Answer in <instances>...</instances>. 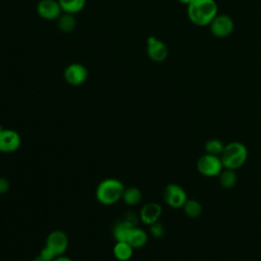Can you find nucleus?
I'll return each instance as SVG.
<instances>
[{"instance_id":"obj_14","label":"nucleus","mask_w":261,"mask_h":261,"mask_svg":"<svg viewBox=\"0 0 261 261\" xmlns=\"http://www.w3.org/2000/svg\"><path fill=\"white\" fill-rule=\"evenodd\" d=\"M134 253V248L127 242H116L113 247V255L118 261H128Z\"/></svg>"},{"instance_id":"obj_11","label":"nucleus","mask_w":261,"mask_h":261,"mask_svg":"<svg viewBox=\"0 0 261 261\" xmlns=\"http://www.w3.org/2000/svg\"><path fill=\"white\" fill-rule=\"evenodd\" d=\"M88 76V71L86 67L82 64H70L64 71V77L65 81L72 85V86H79L83 84Z\"/></svg>"},{"instance_id":"obj_20","label":"nucleus","mask_w":261,"mask_h":261,"mask_svg":"<svg viewBox=\"0 0 261 261\" xmlns=\"http://www.w3.org/2000/svg\"><path fill=\"white\" fill-rule=\"evenodd\" d=\"M204 149L207 154H211V155L220 157V155L224 149V145L218 139H210L205 143Z\"/></svg>"},{"instance_id":"obj_12","label":"nucleus","mask_w":261,"mask_h":261,"mask_svg":"<svg viewBox=\"0 0 261 261\" xmlns=\"http://www.w3.org/2000/svg\"><path fill=\"white\" fill-rule=\"evenodd\" d=\"M38 13L45 19H55L60 16L61 6L55 0H41L37 6Z\"/></svg>"},{"instance_id":"obj_15","label":"nucleus","mask_w":261,"mask_h":261,"mask_svg":"<svg viewBox=\"0 0 261 261\" xmlns=\"http://www.w3.org/2000/svg\"><path fill=\"white\" fill-rule=\"evenodd\" d=\"M132 223L126 220L118 221L113 227V238L116 242H126L130 229L134 227Z\"/></svg>"},{"instance_id":"obj_23","label":"nucleus","mask_w":261,"mask_h":261,"mask_svg":"<svg viewBox=\"0 0 261 261\" xmlns=\"http://www.w3.org/2000/svg\"><path fill=\"white\" fill-rule=\"evenodd\" d=\"M9 190V182L6 178L0 177V195L5 194Z\"/></svg>"},{"instance_id":"obj_8","label":"nucleus","mask_w":261,"mask_h":261,"mask_svg":"<svg viewBox=\"0 0 261 261\" xmlns=\"http://www.w3.org/2000/svg\"><path fill=\"white\" fill-rule=\"evenodd\" d=\"M21 143L20 136L13 129H2L0 133V152L12 153L16 151Z\"/></svg>"},{"instance_id":"obj_27","label":"nucleus","mask_w":261,"mask_h":261,"mask_svg":"<svg viewBox=\"0 0 261 261\" xmlns=\"http://www.w3.org/2000/svg\"><path fill=\"white\" fill-rule=\"evenodd\" d=\"M2 132V127H1V125H0V133Z\"/></svg>"},{"instance_id":"obj_22","label":"nucleus","mask_w":261,"mask_h":261,"mask_svg":"<svg viewBox=\"0 0 261 261\" xmlns=\"http://www.w3.org/2000/svg\"><path fill=\"white\" fill-rule=\"evenodd\" d=\"M149 226H150V232H151V234L154 238L160 239V238L163 237L165 229H164V226H163V224L161 222L157 221V222H155V223H153V224H151Z\"/></svg>"},{"instance_id":"obj_21","label":"nucleus","mask_w":261,"mask_h":261,"mask_svg":"<svg viewBox=\"0 0 261 261\" xmlns=\"http://www.w3.org/2000/svg\"><path fill=\"white\" fill-rule=\"evenodd\" d=\"M59 28L65 33L71 32L75 27V19L70 13L63 14L59 17Z\"/></svg>"},{"instance_id":"obj_5","label":"nucleus","mask_w":261,"mask_h":261,"mask_svg":"<svg viewBox=\"0 0 261 261\" xmlns=\"http://www.w3.org/2000/svg\"><path fill=\"white\" fill-rule=\"evenodd\" d=\"M163 199L169 207L177 209L185 205L188 196L182 187L177 184H169L163 191Z\"/></svg>"},{"instance_id":"obj_2","label":"nucleus","mask_w":261,"mask_h":261,"mask_svg":"<svg viewBox=\"0 0 261 261\" xmlns=\"http://www.w3.org/2000/svg\"><path fill=\"white\" fill-rule=\"evenodd\" d=\"M248 158V149L242 142L234 141L224 145L220 155L223 168L237 170L242 167Z\"/></svg>"},{"instance_id":"obj_4","label":"nucleus","mask_w":261,"mask_h":261,"mask_svg":"<svg viewBox=\"0 0 261 261\" xmlns=\"http://www.w3.org/2000/svg\"><path fill=\"white\" fill-rule=\"evenodd\" d=\"M196 167L199 173L206 177L218 176L223 169L220 157L207 153L199 157L196 163Z\"/></svg>"},{"instance_id":"obj_18","label":"nucleus","mask_w":261,"mask_h":261,"mask_svg":"<svg viewBox=\"0 0 261 261\" xmlns=\"http://www.w3.org/2000/svg\"><path fill=\"white\" fill-rule=\"evenodd\" d=\"M218 178H219V184L223 189H230L234 187L238 180L236 170L226 169V168L222 169V171L218 175Z\"/></svg>"},{"instance_id":"obj_9","label":"nucleus","mask_w":261,"mask_h":261,"mask_svg":"<svg viewBox=\"0 0 261 261\" xmlns=\"http://www.w3.org/2000/svg\"><path fill=\"white\" fill-rule=\"evenodd\" d=\"M162 214V207L156 202H149L145 204L139 213L141 221L147 225H151L157 221Z\"/></svg>"},{"instance_id":"obj_17","label":"nucleus","mask_w":261,"mask_h":261,"mask_svg":"<svg viewBox=\"0 0 261 261\" xmlns=\"http://www.w3.org/2000/svg\"><path fill=\"white\" fill-rule=\"evenodd\" d=\"M185 214L190 218H198L203 211L201 203L196 199H188L182 206Z\"/></svg>"},{"instance_id":"obj_3","label":"nucleus","mask_w":261,"mask_h":261,"mask_svg":"<svg viewBox=\"0 0 261 261\" xmlns=\"http://www.w3.org/2000/svg\"><path fill=\"white\" fill-rule=\"evenodd\" d=\"M123 184L116 178H106L99 182L96 189V198L103 205H113L122 198Z\"/></svg>"},{"instance_id":"obj_16","label":"nucleus","mask_w":261,"mask_h":261,"mask_svg":"<svg viewBox=\"0 0 261 261\" xmlns=\"http://www.w3.org/2000/svg\"><path fill=\"white\" fill-rule=\"evenodd\" d=\"M142 192L140 191V189L136 188V187H129L124 189L123 194H122V200L125 204L129 205V206H135L138 205L141 201H142Z\"/></svg>"},{"instance_id":"obj_10","label":"nucleus","mask_w":261,"mask_h":261,"mask_svg":"<svg viewBox=\"0 0 261 261\" xmlns=\"http://www.w3.org/2000/svg\"><path fill=\"white\" fill-rule=\"evenodd\" d=\"M147 51H148L149 57L152 60L157 62H161L165 60L168 55V50L166 45L162 41L156 39L155 37H150L148 39Z\"/></svg>"},{"instance_id":"obj_13","label":"nucleus","mask_w":261,"mask_h":261,"mask_svg":"<svg viewBox=\"0 0 261 261\" xmlns=\"http://www.w3.org/2000/svg\"><path fill=\"white\" fill-rule=\"evenodd\" d=\"M148 241V234L147 232L140 228V227H137V226H134L132 229H130V232L128 234V238H127V243L134 248V249H139V248H142L146 245Z\"/></svg>"},{"instance_id":"obj_19","label":"nucleus","mask_w":261,"mask_h":261,"mask_svg":"<svg viewBox=\"0 0 261 261\" xmlns=\"http://www.w3.org/2000/svg\"><path fill=\"white\" fill-rule=\"evenodd\" d=\"M58 2L61 9L70 14L81 11L86 4V0H58Z\"/></svg>"},{"instance_id":"obj_7","label":"nucleus","mask_w":261,"mask_h":261,"mask_svg":"<svg viewBox=\"0 0 261 261\" xmlns=\"http://www.w3.org/2000/svg\"><path fill=\"white\" fill-rule=\"evenodd\" d=\"M209 25L212 35L217 38L229 36L234 29L233 20L227 14H217Z\"/></svg>"},{"instance_id":"obj_25","label":"nucleus","mask_w":261,"mask_h":261,"mask_svg":"<svg viewBox=\"0 0 261 261\" xmlns=\"http://www.w3.org/2000/svg\"><path fill=\"white\" fill-rule=\"evenodd\" d=\"M33 261H50V260H48L47 258H45V257H43L41 254H39L38 256H36V257L34 258Z\"/></svg>"},{"instance_id":"obj_1","label":"nucleus","mask_w":261,"mask_h":261,"mask_svg":"<svg viewBox=\"0 0 261 261\" xmlns=\"http://www.w3.org/2000/svg\"><path fill=\"white\" fill-rule=\"evenodd\" d=\"M217 14L218 7L214 0H192L188 5V16L198 27L209 25Z\"/></svg>"},{"instance_id":"obj_24","label":"nucleus","mask_w":261,"mask_h":261,"mask_svg":"<svg viewBox=\"0 0 261 261\" xmlns=\"http://www.w3.org/2000/svg\"><path fill=\"white\" fill-rule=\"evenodd\" d=\"M53 261H73L71 260L69 257H66L64 255H61V256H57L53 259Z\"/></svg>"},{"instance_id":"obj_26","label":"nucleus","mask_w":261,"mask_h":261,"mask_svg":"<svg viewBox=\"0 0 261 261\" xmlns=\"http://www.w3.org/2000/svg\"><path fill=\"white\" fill-rule=\"evenodd\" d=\"M180 3H182V4H186V5H189L190 3H191V1L192 0H178Z\"/></svg>"},{"instance_id":"obj_6","label":"nucleus","mask_w":261,"mask_h":261,"mask_svg":"<svg viewBox=\"0 0 261 261\" xmlns=\"http://www.w3.org/2000/svg\"><path fill=\"white\" fill-rule=\"evenodd\" d=\"M68 237L62 230L51 231L46 239V247L57 257L64 255L68 247Z\"/></svg>"}]
</instances>
